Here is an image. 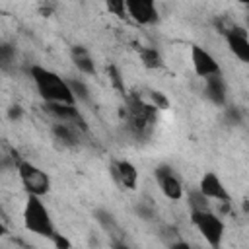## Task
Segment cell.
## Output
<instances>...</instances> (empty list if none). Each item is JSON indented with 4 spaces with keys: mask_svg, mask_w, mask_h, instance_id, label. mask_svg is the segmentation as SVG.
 <instances>
[{
    "mask_svg": "<svg viewBox=\"0 0 249 249\" xmlns=\"http://www.w3.org/2000/svg\"><path fill=\"white\" fill-rule=\"evenodd\" d=\"M29 76L39 91V95L43 97L45 103H76L70 88H68V82L64 78H60L56 72L49 70V68H43L39 64H33L29 66Z\"/></svg>",
    "mask_w": 249,
    "mask_h": 249,
    "instance_id": "obj_1",
    "label": "cell"
},
{
    "mask_svg": "<svg viewBox=\"0 0 249 249\" xmlns=\"http://www.w3.org/2000/svg\"><path fill=\"white\" fill-rule=\"evenodd\" d=\"M23 226L31 233H37V235L49 237V239L53 237L54 226H53L51 214H49L47 206L43 204L41 196L27 195V200H25V206H23Z\"/></svg>",
    "mask_w": 249,
    "mask_h": 249,
    "instance_id": "obj_2",
    "label": "cell"
},
{
    "mask_svg": "<svg viewBox=\"0 0 249 249\" xmlns=\"http://www.w3.org/2000/svg\"><path fill=\"white\" fill-rule=\"evenodd\" d=\"M191 222L198 230V233H202V237L206 239V243L210 247H220L222 245L226 226H224L220 216H216L208 208H204V210H191Z\"/></svg>",
    "mask_w": 249,
    "mask_h": 249,
    "instance_id": "obj_3",
    "label": "cell"
},
{
    "mask_svg": "<svg viewBox=\"0 0 249 249\" xmlns=\"http://www.w3.org/2000/svg\"><path fill=\"white\" fill-rule=\"evenodd\" d=\"M18 175H19V181H21L23 189L27 191V195L43 196L51 189V177L47 175V171H43L41 167H37L31 161H19Z\"/></svg>",
    "mask_w": 249,
    "mask_h": 249,
    "instance_id": "obj_4",
    "label": "cell"
},
{
    "mask_svg": "<svg viewBox=\"0 0 249 249\" xmlns=\"http://www.w3.org/2000/svg\"><path fill=\"white\" fill-rule=\"evenodd\" d=\"M154 177H156L161 193L169 200H179L183 196V185H181L179 177L173 173V169L169 165H158L154 169Z\"/></svg>",
    "mask_w": 249,
    "mask_h": 249,
    "instance_id": "obj_5",
    "label": "cell"
},
{
    "mask_svg": "<svg viewBox=\"0 0 249 249\" xmlns=\"http://www.w3.org/2000/svg\"><path fill=\"white\" fill-rule=\"evenodd\" d=\"M124 8L126 14L142 25H150L158 21V10L154 0H124Z\"/></svg>",
    "mask_w": 249,
    "mask_h": 249,
    "instance_id": "obj_6",
    "label": "cell"
},
{
    "mask_svg": "<svg viewBox=\"0 0 249 249\" xmlns=\"http://www.w3.org/2000/svg\"><path fill=\"white\" fill-rule=\"evenodd\" d=\"M191 62H193L195 74L198 78H206L210 74H220L222 72L220 70V64L214 60V56L206 49H202L198 45H193L191 47Z\"/></svg>",
    "mask_w": 249,
    "mask_h": 249,
    "instance_id": "obj_7",
    "label": "cell"
},
{
    "mask_svg": "<svg viewBox=\"0 0 249 249\" xmlns=\"http://www.w3.org/2000/svg\"><path fill=\"white\" fill-rule=\"evenodd\" d=\"M226 35V43L230 47V51L233 53V56H237L241 62H249V39H247V31L243 27H230L224 31Z\"/></svg>",
    "mask_w": 249,
    "mask_h": 249,
    "instance_id": "obj_8",
    "label": "cell"
},
{
    "mask_svg": "<svg viewBox=\"0 0 249 249\" xmlns=\"http://www.w3.org/2000/svg\"><path fill=\"white\" fill-rule=\"evenodd\" d=\"M198 191L206 196V198H216L220 202H230V193L224 187L222 179L214 173V171H206L198 183Z\"/></svg>",
    "mask_w": 249,
    "mask_h": 249,
    "instance_id": "obj_9",
    "label": "cell"
},
{
    "mask_svg": "<svg viewBox=\"0 0 249 249\" xmlns=\"http://www.w3.org/2000/svg\"><path fill=\"white\" fill-rule=\"evenodd\" d=\"M45 109H47L53 117H56L58 121L72 123V124H76L78 128L86 130V121L82 119L80 111L76 109V103H58V101H54V103H45Z\"/></svg>",
    "mask_w": 249,
    "mask_h": 249,
    "instance_id": "obj_10",
    "label": "cell"
},
{
    "mask_svg": "<svg viewBox=\"0 0 249 249\" xmlns=\"http://www.w3.org/2000/svg\"><path fill=\"white\" fill-rule=\"evenodd\" d=\"M204 95L218 107L226 105V82L222 78V72L204 78Z\"/></svg>",
    "mask_w": 249,
    "mask_h": 249,
    "instance_id": "obj_11",
    "label": "cell"
},
{
    "mask_svg": "<svg viewBox=\"0 0 249 249\" xmlns=\"http://www.w3.org/2000/svg\"><path fill=\"white\" fill-rule=\"evenodd\" d=\"M113 175L115 179L124 187V189H136V183H138V171L136 167L126 161V160H119L115 165H113Z\"/></svg>",
    "mask_w": 249,
    "mask_h": 249,
    "instance_id": "obj_12",
    "label": "cell"
},
{
    "mask_svg": "<svg viewBox=\"0 0 249 249\" xmlns=\"http://www.w3.org/2000/svg\"><path fill=\"white\" fill-rule=\"evenodd\" d=\"M70 58L74 62V66L82 72V74H88V76H93L95 74V62L89 54V51L82 45H74L70 49Z\"/></svg>",
    "mask_w": 249,
    "mask_h": 249,
    "instance_id": "obj_13",
    "label": "cell"
},
{
    "mask_svg": "<svg viewBox=\"0 0 249 249\" xmlns=\"http://www.w3.org/2000/svg\"><path fill=\"white\" fill-rule=\"evenodd\" d=\"M53 134L58 142H62L64 146H76L80 142V132H78V126L72 124V123H64L60 121L58 124L53 126Z\"/></svg>",
    "mask_w": 249,
    "mask_h": 249,
    "instance_id": "obj_14",
    "label": "cell"
},
{
    "mask_svg": "<svg viewBox=\"0 0 249 249\" xmlns=\"http://www.w3.org/2000/svg\"><path fill=\"white\" fill-rule=\"evenodd\" d=\"M138 54H140L142 64H144L148 70H156V68H161V66H163V58H161L160 51L154 49V47H142V49L138 51Z\"/></svg>",
    "mask_w": 249,
    "mask_h": 249,
    "instance_id": "obj_15",
    "label": "cell"
},
{
    "mask_svg": "<svg viewBox=\"0 0 249 249\" xmlns=\"http://www.w3.org/2000/svg\"><path fill=\"white\" fill-rule=\"evenodd\" d=\"M14 58H16V47L12 43L0 41V70L10 68Z\"/></svg>",
    "mask_w": 249,
    "mask_h": 249,
    "instance_id": "obj_16",
    "label": "cell"
},
{
    "mask_svg": "<svg viewBox=\"0 0 249 249\" xmlns=\"http://www.w3.org/2000/svg\"><path fill=\"white\" fill-rule=\"evenodd\" d=\"M95 220H97V224L103 228V230H107V231H119V226H117V222H115V216L111 214V212H107V210H103V208H99V210H95Z\"/></svg>",
    "mask_w": 249,
    "mask_h": 249,
    "instance_id": "obj_17",
    "label": "cell"
},
{
    "mask_svg": "<svg viewBox=\"0 0 249 249\" xmlns=\"http://www.w3.org/2000/svg\"><path fill=\"white\" fill-rule=\"evenodd\" d=\"M66 82H68V88H70V91H72V95H74L76 101H84V103L89 101L88 86L82 80H66Z\"/></svg>",
    "mask_w": 249,
    "mask_h": 249,
    "instance_id": "obj_18",
    "label": "cell"
},
{
    "mask_svg": "<svg viewBox=\"0 0 249 249\" xmlns=\"http://www.w3.org/2000/svg\"><path fill=\"white\" fill-rule=\"evenodd\" d=\"M189 204H191V210H204V208H208V198L200 191H191Z\"/></svg>",
    "mask_w": 249,
    "mask_h": 249,
    "instance_id": "obj_19",
    "label": "cell"
},
{
    "mask_svg": "<svg viewBox=\"0 0 249 249\" xmlns=\"http://www.w3.org/2000/svg\"><path fill=\"white\" fill-rule=\"evenodd\" d=\"M103 2H105L107 10H109L111 14H115L117 18H124V14H126L124 0H103Z\"/></svg>",
    "mask_w": 249,
    "mask_h": 249,
    "instance_id": "obj_20",
    "label": "cell"
},
{
    "mask_svg": "<svg viewBox=\"0 0 249 249\" xmlns=\"http://www.w3.org/2000/svg\"><path fill=\"white\" fill-rule=\"evenodd\" d=\"M51 239H53V243H54L56 247H60V249H62V247H64V249H68V247H70V241H68L66 237H62L60 233H56V231L53 233V237H51Z\"/></svg>",
    "mask_w": 249,
    "mask_h": 249,
    "instance_id": "obj_21",
    "label": "cell"
},
{
    "mask_svg": "<svg viewBox=\"0 0 249 249\" xmlns=\"http://www.w3.org/2000/svg\"><path fill=\"white\" fill-rule=\"evenodd\" d=\"M21 115H23V109L19 105H12L8 109V119L10 121H18V119H21Z\"/></svg>",
    "mask_w": 249,
    "mask_h": 249,
    "instance_id": "obj_22",
    "label": "cell"
},
{
    "mask_svg": "<svg viewBox=\"0 0 249 249\" xmlns=\"http://www.w3.org/2000/svg\"><path fill=\"white\" fill-rule=\"evenodd\" d=\"M107 72H109V76H111L113 84H115V86H117L119 89H123V86H121V76H119L117 68H115V66H109V68H107Z\"/></svg>",
    "mask_w": 249,
    "mask_h": 249,
    "instance_id": "obj_23",
    "label": "cell"
},
{
    "mask_svg": "<svg viewBox=\"0 0 249 249\" xmlns=\"http://www.w3.org/2000/svg\"><path fill=\"white\" fill-rule=\"evenodd\" d=\"M152 99H154V103H156V109H158V105H160L161 109H165V107H167V99H165L160 91H154V93H152Z\"/></svg>",
    "mask_w": 249,
    "mask_h": 249,
    "instance_id": "obj_24",
    "label": "cell"
},
{
    "mask_svg": "<svg viewBox=\"0 0 249 249\" xmlns=\"http://www.w3.org/2000/svg\"><path fill=\"white\" fill-rule=\"evenodd\" d=\"M6 231H8V230H6V226H4V224H2V220H0V237H2V235H6Z\"/></svg>",
    "mask_w": 249,
    "mask_h": 249,
    "instance_id": "obj_25",
    "label": "cell"
},
{
    "mask_svg": "<svg viewBox=\"0 0 249 249\" xmlns=\"http://www.w3.org/2000/svg\"><path fill=\"white\" fill-rule=\"evenodd\" d=\"M239 2H241V4H247V2H249V0H239Z\"/></svg>",
    "mask_w": 249,
    "mask_h": 249,
    "instance_id": "obj_26",
    "label": "cell"
}]
</instances>
